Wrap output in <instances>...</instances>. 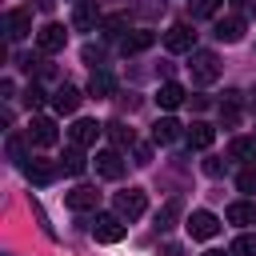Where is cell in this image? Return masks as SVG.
I'll return each mask as SVG.
<instances>
[{"label":"cell","mask_w":256,"mask_h":256,"mask_svg":"<svg viewBox=\"0 0 256 256\" xmlns=\"http://www.w3.org/2000/svg\"><path fill=\"white\" fill-rule=\"evenodd\" d=\"M188 68H192V80H196V84H216V80H220V60H216V52H208V48H192Z\"/></svg>","instance_id":"cell-1"},{"label":"cell","mask_w":256,"mask_h":256,"mask_svg":"<svg viewBox=\"0 0 256 256\" xmlns=\"http://www.w3.org/2000/svg\"><path fill=\"white\" fill-rule=\"evenodd\" d=\"M112 208H116L120 220H140L144 208H148V196H144V188H124V192L112 196Z\"/></svg>","instance_id":"cell-2"},{"label":"cell","mask_w":256,"mask_h":256,"mask_svg":"<svg viewBox=\"0 0 256 256\" xmlns=\"http://www.w3.org/2000/svg\"><path fill=\"white\" fill-rule=\"evenodd\" d=\"M184 228H188V236H192V240H212V236L220 232V220H216V212L196 208V212L184 220Z\"/></svg>","instance_id":"cell-3"},{"label":"cell","mask_w":256,"mask_h":256,"mask_svg":"<svg viewBox=\"0 0 256 256\" xmlns=\"http://www.w3.org/2000/svg\"><path fill=\"white\" fill-rule=\"evenodd\" d=\"M124 232H128V220H120L116 212H112V216H96V224H92V236H96L100 244H120Z\"/></svg>","instance_id":"cell-4"},{"label":"cell","mask_w":256,"mask_h":256,"mask_svg":"<svg viewBox=\"0 0 256 256\" xmlns=\"http://www.w3.org/2000/svg\"><path fill=\"white\" fill-rule=\"evenodd\" d=\"M124 168H128V160L120 156V148H104V152H96V172H100L104 180H120Z\"/></svg>","instance_id":"cell-5"},{"label":"cell","mask_w":256,"mask_h":256,"mask_svg":"<svg viewBox=\"0 0 256 256\" xmlns=\"http://www.w3.org/2000/svg\"><path fill=\"white\" fill-rule=\"evenodd\" d=\"M64 44H68V32H64V24H44V28L36 32V48H40L44 56L60 52Z\"/></svg>","instance_id":"cell-6"},{"label":"cell","mask_w":256,"mask_h":256,"mask_svg":"<svg viewBox=\"0 0 256 256\" xmlns=\"http://www.w3.org/2000/svg\"><path fill=\"white\" fill-rule=\"evenodd\" d=\"M28 140H32V144H40V148H48V144H56V140H60V132H56V120H52V116H32V128H28Z\"/></svg>","instance_id":"cell-7"},{"label":"cell","mask_w":256,"mask_h":256,"mask_svg":"<svg viewBox=\"0 0 256 256\" xmlns=\"http://www.w3.org/2000/svg\"><path fill=\"white\" fill-rule=\"evenodd\" d=\"M64 204H68L72 212H92V208L100 204V192H96L92 184H76V188L64 196Z\"/></svg>","instance_id":"cell-8"},{"label":"cell","mask_w":256,"mask_h":256,"mask_svg":"<svg viewBox=\"0 0 256 256\" xmlns=\"http://www.w3.org/2000/svg\"><path fill=\"white\" fill-rule=\"evenodd\" d=\"M4 28H8V40H24V36L32 32V12H28V8H12V12L4 16Z\"/></svg>","instance_id":"cell-9"},{"label":"cell","mask_w":256,"mask_h":256,"mask_svg":"<svg viewBox=\"0 0 256 256\" xmlns=\"http://www.w3.org/2000/svg\"><path fill=\"white\" fill-rule=\"evenodd\" d=\"M192 40H196V32H192L188 24H172V28L164 32V48H168V52H192Z\"/></svg>","instance_id":"cell-10"},{"label":"cell","mask_w":256,"mask_h":256,"mask_svg":"<svg viewBox=\"0 0 256 256\" xmlns=\"http://www.w3.org/2000/svg\"><path fill=\"white\" fill-rule=\"evenodd\" d=\"M80 100H84V96H80V88H72V84H60V88L52 92V108H56L60 116H72V112L80 108Z\"/></svg>","instance_id":"cell-11"},{"label":"cell","mask_w":256,"mask_h":256,"mask_svg":"<svg viewBox=\"0 0 256 256\" xmlns=\"http://www.w3.org/2000/svg\"><path fill=\"white\" fill-rule=\"evenodd\" d=\"M24 172H28V180H32V184H52L64 168H60L56 160H28V164H24Z\"/></svg>","instance_id":"cell-12"},{"label":"cell","mask_w":256,"mask_h":256,"mask_svg":"<svg viewBox=\"0 0 256 256\" xmlns=\"http://www.w3.org/2000/svg\"><path fill=\"white\" fill-rule=\"evenodd\" d=\"M212 36L224 40V44H236V40L244 36V16H220L216 28H212Z\"/></svg>","instance_id":"cell-13"},{"label":"cell","mask_w":256,"mask_h":256,"mask_svg":"<svg viewBox=\"0 0 256 256\" xmlns=\"http://www.w3.org/2000/svg\"><path fill=\"white\" fill-rule=\"evenodd\" d=\"M100 132H104V128H100L96 120H76V124L68 128V136H72V144H76V148H92Z\"/></svg>","instance_id":"cell-14"},{"label":"cell","mask_w":256,"mask_h":256,"mask_svg":"<svg viewBox=\"0 0 256 256\" xmlns=\"http://www.w3.org/2000/svg\"><path fill=\"white\" fill-rule=\"evenodd\" d=\"M96 24H100V8H96L92 0H84V4L72 8V28H76V32H88V28H96Z\"/></svg>","instance_id":"cell-15"},{"label":"cell","mask_w":256,"mask_h":256,"mask_svg":"<svg viewBox=\"0 0 256 256\" xmlns=\"http://www.w3.org/2000/svg\"><path fill=\"white\" fill-rule=\"evenodd\" d=\"M184 100H188V92H184V84H176V80H164V84H160V92H156V104H160V108H168V112H172V108H180Z\"/></svg>","instance_id":"cell-16"},{"label":"cell","mask_w":256,"mask_h":256,"mask_svg":"<svg viewBox=\"0 0 256 256\" xmlns=\"http://www.w3.org/2000/svg\"><path fill=\"white\" fill-rule=\"evenodd\" d=\"M180 136H184V124L172 120V116H160V120L152 124V140H156V144H172V140H180Z\"/></svg>","instance_id":"cell-17"},{"label":"cell","mask_w":256,"mask_h":256,"mask_svg":"<svg viewBox=\"0 0 256 256\" xmlns=\"http://www.w3.org/2000/svg\"><path fill=\"white\" fill-rule=\"evenodd\" d=\"M184 136H188V144H192V148H212V140H216V128H212V124H204V120H192Z\"/></svg>","instance_id":"cell-18"},{"label":"cell","mask_w":256,"mask_h":256,"mask_svg":"<svg viewBox=\"0 0 256 256\" xmlns=\"http://www.w3.org/2000/svg\"><path fill=\"white\" fill-rule=\"evenodd\" d=\"M228 224H256V204L252 200H232L228 212H224Z\"/></svg>","instance_id":"cell-19"},{"label":"cell","mask_w":256,"mask_h":256,"mask_svg":"<svg viewBox=\"0 0 256 256\" xmlns=\"http://www.w3.org/2000/svg\"><path fill=\"white\" fill-rule=\"evenodd\" d=\"M152 40H156V36H152L148 28H136L132 36H124V40H120V52H124V56H136V52L152 48Z\"/></svg>","instance_id":"cell-20"},{"label":"cell","mask_w":256,"mask_h":256,"mask_svg":"<svg viewBox=\"0 0 256 256\" xmlns=\"http://www.w3.org/2000/svg\"><path fill=\"white\" fill-rule=\"evenodd\" d=\"M104 132H108V140H112L116 148H136V132H132L128 124L112 120V124H104Z\"/></svg>","instance_id":"cell-21"},{"label":"cell","mask_w":256,"mask_h":256,"mask_svg":"<svg viewBox=\"0 0 256 256\" xmlns=\"http://www.w3.org/2000/svg\"><path fill=\"white\" fill-rule=\"evenodd\" d=\"M228 156H232V160L252 164V160H256V136H236V140L228 144Z\"/></svg>","instance_id":"cell-22"},{"label":"cell","mask_w":256,"mask_h":256,"mask_svg":"<svg viewBox=\"0 0 256 256\" xmlns=\"http://www.w3.org/2000/svg\"><path fill=\"white\" fill-rule=\"evenodd\" d=\"M88 92H92V96H112V92H116L112 72H108V68H96V72H92V80H88Z\"/></svg>","instance_id":"cell-23"},{"label":"cell","mask_w":256,"mask_h":256,"mask_svg":"<svg viewBox=\"0 0 256 256\" xmlns=\"http://www.w3.org/2000/svg\"><path fill=\"white\" fill-rule=\"evenodd\" d=\"M180 208H184V204H180V196H172V200H168V204H164V208L156 212V232H168V228L176 224V216H180Z\"/></svg>","instance_id":"cell-24"},{"label":"cell","mask_w":256,"mask_h":256,"mask_svg":"<svg viewBox=\"0 0 256 256\" xmlns=\"http://www.w3.org/2000/svg\"><path fill=\"white\" fill-rule=\"evenodd\" d=\"M240 100H244L240 92H224V104H220V120H224L228 128L240 120Z\"/></svg>","instance_id":"cell-25"},{"label":"cell","mask_w":256,"mask_h":256,"mask_svg":"<svg viewBox=\"0 0 256 256\" xmlns=\"http://www.w3.org/2000/svg\"><path fill=\"white\" fill-rule=\"evenodd\" d=\"M60 168H64L68 176H80V172L88 168V160H84V148H76V144H72V148L64 152V160H60Z\"/></svg>","instance_id":"cell-26"},{"label":"cell","mask_w":256,"mask_h":256,"mask_svg":"<svg viewBox=\"0 0 256 256\" xmlns=\"http://www.w3.org/2000/svg\"><path fill=\"white\" fill-rule=\"evenodd\" d=\"M228 256H256V236H236L228 244Z\"/></svg>","instance_id":"cell-27"},{"label":"cell","mask_w":256,"mask_h":256,"mask_svg":"<svg viewBox=\"0 0 256 256\" xmlns=\"http://www.w3.org/2000/svg\"><path fill=\"white\" fill-rule=\"evenodd\" d=\"M100 24H104V36H120L128 28V16H104Z\"/></svg>","instance_id":"cell-28"},{"label":"cell","mask_w":256,"mask_h":256,"mask_svg":"<svg viewBox=\"0 0 256 256\" xmlns=\"http://www.w3.org/2000/svg\"><path fill=\"white\" fill-rule=\"evenodd\" d=\"M24 104H28V108H40V104H44V88H40L36 80L24 88Z\"/></svg>","instance_id":"cell-29"},{"label":"cell","mask_w":256,"mask_h":256,"mask_svg":"<svg viewBox=\"0 0 256 256\" xmlns=\"http://www.w3.org/2000/svg\"><path fill=\"white\" fill-rule=\"evenodd\" d=\"M216 4H220V0H192V20L212 16V12H216Z\"/></svg>","instance_id":"cell-30"},{"label":"cell","mask_w":256,"mask_h":256,"mask_svg":"<svg viewBox=\"0 0 256 256\" xmlns=\"http://www.w3.org/2000/svg\"><path fill=\"white\" fill-rule=\"evenodd\" d=\"M224 172H228V160H220V156L204 160V176H224Z\"/></svg>","instance_id":"cell-31"},{"label":"cell","mask_w":256,"mask_h":256,"mask_svg":"<svg viewBox=\"0 0 256 256\" xmlns=\"http://www.w3.org/2000/svg\"><path fill=\"white\" fill-rule=\"evenodd\" d=\"M236 188H240V192H256V168H244V172L236 176Z\"/></svg>","instance_id":"cell-32"},{"label":"cell","mask_w":256,"mask_h":256,"mask_svg":"<svg viewBox=\"0 0 256 256\" xmlns=\"http://www.w3.org/2000/svg\"><path fill=\"white\" fill-rule=\"evenodd\" d=\"M8 156H12L16 164H28V160H24V140H20V136H8Z\"/></svg>","instance_id":"cell-33"},{"label":"cell","mask_w":256,"mask_h":256,"mask_svg":"<svg viewBox=\"0 0 256 256\" xmlns=\"http://www.w3.org/2000/svg\"><path fill=\"white\" fill-rule=\"evenodd\" d=\"M84 60H88L92 68H100V64H104V48H96V44H88V48H84Z\"/></svg>","instance_id":"cell-34"},{"label":"cell","mask_w":256,"mask_h":256,"mask_svg":"<svg viewBox=\"0 0 256 256\" xmlns=\"http://www.w3.org/2000/svg\"><path fill=\"white\" fill-rule=\"evenodd\" d=\"M132 164H152V148L136 144V148H132Z\"/></svg>","instance_id":"cell-35"},{"label":"cell","mask_w":256,"mask_h":256,"mask_svg":"<svg viewBox=\"0 0 256 256\" xmlns=\"http://www.w3.org/2000/svg\"><path fill=\"white\" fill-rule=\"evenodd\" d=\"M160 256H184V248H180V244H172V240H168V244H160Z\"/></svg>","instance_id":"cell-36"},{"label":"cell","mask_w":256,"mask_h":256,"mask_svg":"<svg viewBox=\"0 0 256 256\" xmlns=\"http://www.w3.org/2000/svg\"><path fill=\"white\" fill-rule=\"evenodd\" d=\"M32 4H36V12H52L56 8V0H32Z\"/></svg>","instance_id":"cell-37"},{"label":"cell","mask_w":256,"mask_h":256,"mask_svg":"<svg viewBox=\"0 0 256 256\" xmlns=\"http://www.w3.org/2000/svg\"><path fill=\"white\" fill-rule=\"evenodd\" d=\"M244 8H248V12H252V16H256V0H244Z\"/></svg>","instance_id":"cell-38"},{"label":"cell","mask_w":256,"mask_h":256,"mask_svg":"<svg viewBox=\"0 0 256 256\" xmlns=\"http://www.w3.org/2000/svg\"><path fill=\"white\" fill-rule=\"evenodd\" d=\"M204 256H228V252H216V248H212V252H204Z\"/></svg>","instance_id":"cell-39"},{"label":"cell","mask_w":256,"mask_h":256,"mask_svg":"<svg viewBox=\"0 0 256 256\" xmlns=\"http://www.w3.org/2000/svg\"><path fill=\"white\" fill-rule=\"evenodd\" d=\"M252 104H256V92H252Z\"/></svg>","instance_id":"cell-40"},{"label":"cell","mask_w":256,"mask_h":256,"mask_svg":"<svg viewBox=\"0 0 256 256\" xmlns=\"http://www.w3.org/2000/svg\"><path fill=\"white\" fill-rule=\"evenodd\" d=\"M72 4H84V0H72Z\"/></svg>","instance_id":"cell-41"}]
</instances>
